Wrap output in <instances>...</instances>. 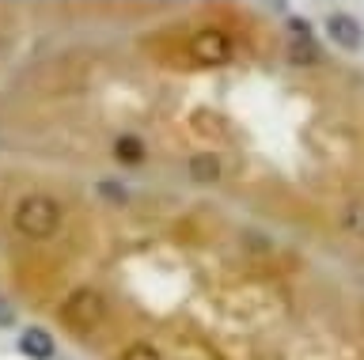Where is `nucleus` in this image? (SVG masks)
<instances>
[{
	"instance_id": "423d86ee",
	"label": "nucleus",
	"mask_w": 364,
	"mask_h": 360,
	"mask_svg": "<svg viewBox=\"0 0 364 360\" xmlns=\"http://www.w3.org/2000/svg\"><path fill=\"white\" fill-rule=\"evenodd\" d=\"M186 167H190V178H193V182H216V178L224 175L220 156L209 152V148H205V152H193Z\"/></svg>"
},
{
	"instance_id": "6e6552de",
	"label": "nucleus",
	"mask_w": 364,
	"mask_h": 360,
	"mask_svg": "<svg viewBox=\"0 0 364 360\" xmlns=\"http://www.w3.org/2000/svg\"><path fill=\"white\" fill-rule=\"evenodd\" d=\"M118 360H164V356H159V349H156V345H148V342H133V345L118 356Z\"/></svg>"
},
{
	"instance_id": "7ed1b4c3",
	"label": "nucleus",
	"mask_w": 364,
	"mask_h": 360,
	"mask_svg": "<svg viewBox=\"0 0 364 360\" xmlns=\"http://www.w3.org/2000/svg\"><path fill=\"white\" fill-rule=\"evenodd\" d=\"M326 38L334 42L338 50H346V53L364 50V27L349 12H330L326 16Z\"/></svg>"
},
{
	"instance_id": "0eeeda50",
	"label": "nucleus",
	"mask_w": 364,
	"mask_h": 360,
	"mask_svg": "<svg viewBox=\"0 0 364 360\" xmlns=\"http://www.w3.org/2000/svg\"><path fill=\"white\" fill-rule=\"evenodd\" d=\"M144 156H148V148H144L141 137H118L114 141V160L118 163H144Z\"/></svg>"
},
{
	"instance_id": "f257e3e1",
	"label": "nucleus",
	"mask_w": 364,
	"mask_h": 360,
	"mask_svg": "<svg viewBox=\"0 0 364 360\" xmlns=\"http://www.w3.org/2000/svg\"><path fill=\"white\" fill-rule=\"evenodd\" d=\"M11 224L27 239H50L61 228V201L50 194H27L11 212Z\"/></svg>"
},
{
	"instance_id": "f03ea898",
	"label": "nucleus",
	"mask_w": 364,
	"mask_h": 360,
	"mask_svg": "<svg viewBox=\"0 0 364 360\" xmlns=\"http://www.w3.org/2000/svg\"><path fill=\"white\" fill-rule=\"evenodd\" d=\"M107 319V300H102L99 288H76L73 296H65L61 303V322L68 326V330H95V326Z\"/></svg>"
},
{
	"instance_id": "39448f33",
	"label": "nucleus",
	"mask_w": 364,
	"mask_h": 360,
	"mask_svg": "<svg viewBox=\"0 0 364 360\" xmlns=\"http://www.w3.org/2000/svg\"><path fill=\"white\" fill-rule=\"evenodd\" d=\"M19 349H23L31 360H53V356H57L53 334L42 330V326H27V330L19 334Z\"/></svg>"
},
{
	"instance_id": "20e7f679",
	"label": "nucleus",
	"mask_w": 364,
	"mask_h": 360,
	"mask_svg": "<svg viewBox=\"0 0 364 360\" xmlns=\"http://www.w3.org/2000/svg\"><path fill=\"white\" fill-rule=\"evenodd\" d=\"M190 50L198 53L201 61H228L232 58V42H228V35L224 31H213V27L198 31L193 42H190Z\"/></svg>"
},
{
	"instance_id": "1a4fd4ad",
	"label": "nucleus",
	"mask_w": 364,
	"mask_h": 360,
	"mask_svg": "<svg viewBox=\"0 0 364 360\" xmlns=\"http://www.w3.org/2000/svg\"><path fill=\"white\" fill-rule=\"evenodd\" d=\"M99 194L107 201H114V205H122V201H125V190L118 182H99Z\"/></svg>"
},
{
	"instance_id": "9d476101",
	"label": "nucleus",
	"mask_w": 364,
	"mask_h": 360,
	"mask_svg": "<svg viewBox=\"0 0 364 360\" xmlns=\"http://www.w3.org/2000/svg\"><path fill=\"white\" fill-rule=\"evenodd\" d=\"M4 326H16V307L0 296V330H4Z\"/></svg>"
}]
</instances>
